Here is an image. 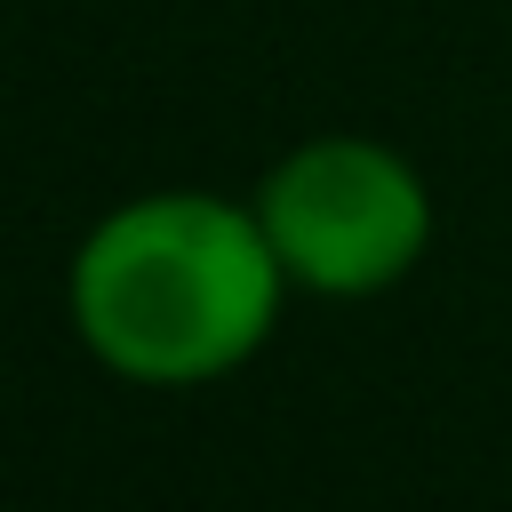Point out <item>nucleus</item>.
<instances>
[{"label":"nucleus","mask_w":512,"mask_h":512,"mask_svg":"<svg viewBox=\"0 0 512 512\" xmlns=\"http://www.w3.org/2000/svg\"><path fill=\"white\" fill-rule=\"evenodd\" d=\"M280 256L256 208L152 192L112 208L72 256V328L128 384L232 376L280 320Z\"/></svg>","instance_id":"f257e3e1"},{"label":"nucleus","mask_w":512,"mask_h":512,"mask_svg":"<svg viewBox=\"0 0 512 512\" xmlns=\"http://www.w3.org/2000/svg\"><path fill=\"white\" fill-rule=\"evenodd\" d=\"M256 216L272 232V256L312 296H376L392 288L424 240H432V192L424 176L368 136H312L296 144L264 192Z\"/></svg>","instance_id":"f03ea898"}]
</instances>
